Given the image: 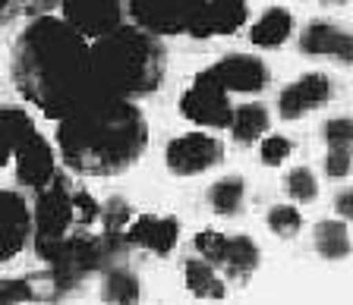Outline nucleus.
I'll use <instances>...</instances> for the list:
<instances>
[{
  "instance_id": "obj_1",
  "label": "nucleus",
  "mask_w": 353,
  "mask_h": 305,
  "mask_svg": "<svg viewBox=\"0 0 353 305\" xmlns=\"http://www.w3.org/2000/svg\"><path fill=\"white\" fill-rule=\"evenodd\" d=\"M10 76L16 92L51 120H63L95 95L88 41L57 16H38L16 35Z\"/></svg>"
},
{
  "instance_id": "obj_2",
  "label": "nucleus",
  "mask_w": 353,
  "mask_h": 305,
  "mask_svg": "<svg viewBox=\"0 0 353 305\" xmlns=\"http://www.w3.org/2000/svg\"><path fill=\"white\" fill-rule=\"evenodd\" d=\"M148 123L130 98L92 95L57 126V151L73 173L117 176L145 154Z\"/></svg>"
},
{
  "instance_id": "obj_3",
  "label": "nucleus",
  "mask_w": 353,
  "mask_h": 305,
  "mask_svg": "<svg viewBox=\"0 0 353 305\" xmlns=\"http://www.w3.org/2000/svg\"><path fill=\"white\" fill-rule=\"evenodd\" d=\"M92 88L110 98H145L158 92L168 70V54L158 35L139 25H120L88 41Z\"/></svg>"
},
{
  "instance_id": "obj_4",
  "label": "nucleus",
  "mask_w": 353,
  "mask_h": 305,
  "mask_svg": "<svg viewBox=\"0 0 353 305\" xmlns=\"http://www.w3.org/2000/svg\"><path fill=\"white\" fill-rule=\"evenodd\" d=\"M130 242L123 233H108L101 230V236L92 233H70L66 240H60L51 252L44 255L41 262L51 274L54 286L60 296L73 293L76 286H82L92 274H104L114 264H126L130 258Z\"/></svg>"
},
{
  "instance_id": "obj_5",
  "label": "nucleus",
  "mask_w": 353,
  "mask_h": 305,
  "mask_svg": "<svg viewBox=\"0 0 353 305\" xmlns=\"http://www.w3.org/2000/svg\"><path fill=\"white\" fill-rule=\"evenodd\" d=\"M35 211H32V240L35 255L44 258L60 240L76 230L73 224V189L63 173H54L48 186L35 192Z\"/></svg>"
},
{
  "instance_id": "obj_6",
  "label": "nucleus",
  "mask_w": 353,
  "mask_h": 305,
  "mask_svg": "<svg viewBox=\"0 0 353 305\" xmlns=\"http://www.w3.org/2000/svg\"><path fill=\"white\" fill-rule=\"evenodd\" d=\"M132 25L145 29L148 35H192L205 0H126Z\"/></svg>"
},
{
  "instance_id": "obj_7",
  "label": "nucleus",
  "mask_w": 353,
  "mask_h": 305,
  "mask_svg": "<svg viewBox=\"0 0 353 305\" xmlns=\"http://www.w3.org/2000/svg\"><path fill=\"white\" fill-rule=\"evenodd\" d=\"M180 114L196 126L224 129V126H230L234 104L228 101V92L221 88V82L208 70H202V73H196V79L190 82V88L180 98Z\"/></svg>"
},
{
  "instance_id": "obj_8",
  "label": "nucleus",
  "mask_w": 353,
  "mask_h": 305,
  "mask_svg": "<svg viewBox=\"0 0 353 305\" xmlns=\"http://www.w3.org/2000/svg\"><path fill=\"white\" fill-rule=\"evenodd\" d=\"M224 160V142L208 132H183L168 142L164 164L174 176H199L214 170Z\"/></svg>"
},
{
  "instance_id": "obj_9",
  "label": "nucleus",
  "mask_w": 353,
  "mask_h": 305,
  "mask_svg": "<svg viewBox=\"0 0 353 305\" xmlns=\"http://www.w3.org/2000/svg\"><path fill=\"white\" fill-rule=\"evenodd\" d=\"M60 19L73 25L85 41H95L123 25L126 0H60Z\"/></svg>"
},
{
  "instance_id": "obj_10",
  "label": "nucleus",
  "mask_w": 353,
  "mask_h": 305,
  "mask_svg": "<svg viewBox=\"0 0 353 305\" xmlns=\"http://www.w3.org/2000/svg\"><path fill=\"white\" fill-rule=\"evenodd\" d=\"M208 73L221 82V88H224L228 95H234V92H240V95H259V92H265L268 76H272L268 66H265V60L252 57V54L221 57L218 63L208 66Z\"/></svg>"
},
{
  "instance_id": "obj_11",
  "label": "nucleus",
  "mask_w": 353,
  "mask_h": 305,
  "mask_svg": "<svg viewBox=\"0 0 353 305\" xmlns=\"http://www.w3.org/2000/svg\"><path fill=\"white\" fill-rule=\"evenodd\" d=\"M32 236V211L19 192L0 189V264L13 262Z\"/></svg>"
},
{
  "instance_id": "obj_12",
  "label": "nucleus",
  "mask_w": 353,
  "mask_h": 305,
  "mask_svg": "<svg viewBox=\"0 0 353 305\" xmlns=\"http://www.w3.org/2000/svg\"><path fill=\"white\" fill-rule=\"evenodd\" d=\"M331 95H334V82H331L328 76L306 73L296 82H290L278 95V114L284 116V120H300V116L319 110L325 101H331Z\"/></svg>"
},
{
  "instance_id": "obj_13",
  "label": "nucleus",
  "mask_w": 353,
  "mask_h": 305,
  "mask_svg": "<svg viewBox=\"0 0 353 305\" xmlns=\"http://www.w3.org/2000/svg\"><path fill=\"white\" fill-rule=\"evenodd\" d=\"M123 236L132 249H145V252H154L158 258H168L176 249V240H180V220L158 218V214H139V218L130 220Z\"/></svg>"
},
{
  "instance_id": "obj_14",
  "label": "nucleus",
  "mask_w": 353,
  "mask_h": 305,
  "mask_svg": "<svg viewBox=\"0 0 353 305\" xmlns=\"http://www.w3.org/2000/svg\"><path fill=\"white\" fill-rule=\"evenodd\" d=\"M300 51L309 54V57H334L344 66H350L353 63V38L341 22L312 19L306 29H303Z\"/></svg>"
},
{
  "instance_id": "obj_15",
  "label": "nucleus",
  "mask_w": 353,
  "mask_h": 305,
  "mask_svg": "<svg viewBox=\"0 0 353 305\" xmlns=\"http://www.w3.org/2000/svg\"><path fill=\"white\" fill-rule=\"evenodd\" d=\"M13 158H16V180H19V186H26V189H32V192H38L41 186H48L51 176L57 173L51 142H48L41 132H35L26 145L16 148Z\"/></svg>"
},
{
  "instance_id": "obj_16",
  "label": "nucleus",
  "mask_w": 353,
  "mask_h": 305,
  "mask_svg": "<svg viewBox=\"0 0 353 305\" xmlns=\"http://www.w3.org/2000/svg\"><path fill=\"white\" fill-rule=\"evenodd\" d=\"M246 0H205V10L199 16V25L192 38L212 35H234L240 25H246Z\"/></svg>"
},
{
  "instance_id": "obj_17",
  "label": "nucleus",
  "mask_w": 353,
  "mask_h": 305,
  "mask_svg": "<svg viewBox=\"0 0 353 305\" xmlns=\"http://www.w3.org/2000/svg\"><path fill=\"white\" fill-rule=\"evenodd\" d=\"M259 264H262V252H259V246L250 236H228V249H224L221 268H224V274H228L230 280L243 284L246 277L256 274Z\"/></svg>"
},
{
  "instance_id": "obj_18",
  "label": "nucleus",
  "mask_w": 353,
  "mask_h": 305,
  "mask_svg": "<svg viewBox=\"0 0 353 305\" xmlns=\"http://www.w3.org/2000/svg\"><path fill=\"white\" fill-rule=\"evenodd\" d=\"M294 32V16L284 7H268L250 29V41L256 48H281Z\"/></svg>"
},
{
  "instance_id": "obj_19",
  "label": "nucleus",
  "mask_w": 353,
  "mask_h": 305,
  "mask_svg": "<svg viewBox=\"0 0 353 305\" xmlns=\"http://www.w3.org/2000/svg\"><path fill=\"white\" fill-rule=\"evenodd\" d=\"M183 277H186V290L196 299H224L228 296V284L218 277V268L208 264L205 258L190 255L183 262Z\"/></svg>"
},
{
  "instance_id": "obj_20",
  "label": "nucleus",
  "mask_w": 353,
  "mask_h": 305,
  "mask_svg": "<svg viewBox=\"0 0 353 305\" xmlns=\"http://www.w3.org/2000/svg\"><path fill=\"white\" fill-rule=\"evenodd\" d=\"M312 246H316L319 258L325 262H344L350 255V230L347 220H319L312 230Z\"/></svg>"
},
{
  "instance_id": "obj_21",
  "label": "nucleus",
  "mask_w": 353,
  "mask_h": 305,
  "mask_svg": "<svg viewBox=\"0 0 353 305\" xmlns=\"http://www.w3.org/2000/svg\"><path fill=\"white\" fill-rule=\"evenodd\" d=\"M268 126H272V120H268V110H265L262 104H240V107H234V114H230V136H234V142H240V145L259 142V138L268 132Z\"/></svg>"
},
{
  "instance_id": "obj_22",
  "label": "nucleus",
  "mask_w": 353,
  "mask_h": 305,
  "mask_svg": "<svg viewBox=\"0 0 353 305\" xmlns=\"http://www.w3.org/2000/svg\"><path fill=\"white\" fill-rule=\"evenodd\" d=\"M101 296H104V302H120V305L139 302L142 284H139V277H136V271H132L130 264H114V268H108L104 271Z\"/></svg>"
},
{
  "instance_id": "obj_23",
  "label": "nucleus",
  "mask_w": 353,
  "mask_h": 305,
  "mask_svg": "<svg viewBox=\"0 0 353 305\" xmlns=\"http://www.w3.org/2000/svg\"><path fill=\"white\" fill-rule=\"evenodd\" d=\"M35 120L22 107H0V145L7 148L10 154L19 145H26L35 136Z\"/></svg>"
},
{
  "instance_id": "obj_24",
  "label": "nucleus",
  "mask_w": 353,
  "mask_h": 305,
  "mask_svg": "<svg viewBox=\"0 0 353 305\" xmlns=\"http://www.w3.org/2000/svg\"><path fill=\"white\" fill-rule=\"evenodd\" d=\"M243 198H246V182H243V176H224V180L212 182L208 186V204H212L214 214H221V218H234V214H240L243 208Z\"/></svg>"
},
{
  "instance_id": "obj_25",
  "label": "nucleus",
  "mask_w": 353,
  "mask_h": 305,
  "mask_svg": "<svg viewBox=\"0 0 353 305\" xmlns=\"http://www.w3.org/2000/svg\"><path fill=\"white\" fill-rule=\"evenodd\" d=\"M268 230L278 236V240H294L296 233L303 230V214L294 204H274L268 211Z\"/></svg>"
},
{
  "instance_id": "obj_26",
  "label": "nucleus",
  "mask_w": 353,
  "mask_h": 305,
  "mask_svg": "<svg viewBox=\"0 0 353 305\" xmlns=\"http://www.w3.org/2000/svg\"><path fill=\"white\" fill-rule=\"evenodd\" d=\"M287 196L294 198V202H316L319 198V182L312 176L309 167H294L287 173Z\"/></svg>"
},
{
  "instance_id": "obj_27",
  "label": "nucleus",
  "mask_w": 353,
  "mask_h": 305,
  "mask_svg": "<svg viewBox=\"0 0 353 305\" xmlns=\"http://www.w3.org/2000/svg\"><path fill=\"white\" fill-rule=\"evenodd\" d=\"M132 220V204L123 196H110L101 208V224L108 233H123Z\"/></svg>"
},
{
  "instance_id": "obj_28",
  "label": "nucleus",
  "mask_w": 353,
  "mask_h": 305,
  "mask_svg": "<svg viewBox=\"0 0 353 305\" xmlns=\"http://www.w3.org/2000/svg\"><path fill=\"white\" fill-rule=\"evenodd\" d=\"M192 249H196L199 258H205L208 264L221 268V262H224V249H228V236H224V233H214V230H202V233H196Z\"/></svg>"
},
{
  "instance_id": "obj_29",
  "label": "nucleus",
  "mask_w": 353,
  "mask_h": 305,
  "mask_svg": "<svg viewBox=\"0 0 353 305\" xmlns=\"http://www.w3.org/2000/svg\"><path fill=\"white\" fill-rule=\"evenodd\" d=\"M98 218H101V204L92 198V192L73 189V224H76V230L92 227Z\"/></svg>"
},
{
  "instance_id": "obj_30",
  "label": "nucleus",
  "mask_w": 353,
  "mask_h": 305,
  "mask_svg": "<svg viewBox=\"0 0 353 305\" xmlns=\"http://www.w3.org/2000/svg\"><path fill=\"white\" fill-rule=\"evenodd\" d=\"M259 142H262V145H259V158H262L265 167H278V164H284V160L290 158V151H294V145H290L287 136H262Z\"/></svg>"
},
{
  "instance_id": "obj_31",
  "label": "nucleus",
  "mask_w": 353,
  "mask_h": 305,
  "mask_svg": "<svg viewBox=\"0 0 353 305\" xmlns=\"http://www.w3.org/2000/svg\"><path fill=\"white\" fill-rule=\"evenodd\" d=\"M322 138L328 148H350L353 145V120L334 116V120L322 123Z\"/></svg>"
},
{
  "instance_id": "obj_32",
  "label": "nucleus",
  "mask_w": 353,
  "mask_h": 305,
  "mask_svg": "<svg viewBox=\"0 0 353 305\" xmlns=\"http://www.w3.org/2000/svg\"><path fill=\"white\" fill-rule=\"evenodd\" d=\"M322 167L328 180H344L350 173V148H328Z\"/></svg>"
},
{
  "instance_id": "obj_33",
  "label": "nucleus",
  "mask_w": 353,
  "mask_h": 305,
  "mask_svg": "<svg viewBox=\"0 0 353 305\" xmlns=\"http://www.w3.org/2000/svg\"><path fill=\"white\" fill-rule=\"evenodd\" d=\"M60 0H26V13L32 16V19H38V16H51V10L57 7Z\"/></svg>"
},
{
  "instance_id": "obj_34",
  "label": "nucleus",
  "mask_w": 353,
  "mask_h": 305,
  "mask_svg": "<svg viewBox=\"0 0 353 305\" xmlns=\"http://www.w3.org/2000/svg\"><path fill=\"white\" fill-rule=\"evenodd\" d=\"M334 208H338L341 220H350L353 218V189L338 192V198H334Z\"/></svg>"
},
{
  "instance_id": "obj_35",
  "label": "nucleus",
  "mask_w": 353,
  "mask_h": 305,
  "mask_svg": "<svg viewBox=\"0 0 353 305\" xmlns=\"http://www.w3.org/2000/svg\"><path fill=\"white\" fill-rule=\"evenodd\" d=\"M22 7H26V0H0V22L13 19Z\"/></svg>"
},
{
  "instance_id": "obj_36",
  "label": "nucleus",
  "mask_w": 353,
  "mask_h": 305,
  "mask_svg": "<svg viewBox=\"0 0 353 305\" xmlns=\"http://www.w3.org/2000/svg\"><path fill=\"white\" fill-rule=\"evenodd\" d=\"M10 158H13V154H10V151H7V148L0 145V167H7V160H10Z\"/></svg>"
}]
</instances>
